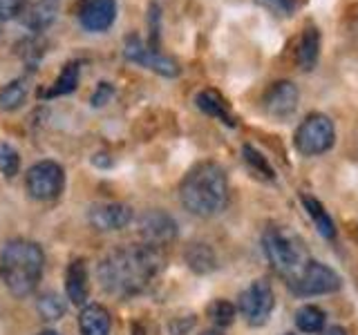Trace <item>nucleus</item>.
<instances>
[{"instance_id":"f257e3e1","label":"nucleus","mask_w":358,"mask_h":335,"mask_svg":"<svg viewBox=\"0 0 358 335\" xmlns=\"http://www.w3.org/2000/svg\"><path fill=\"white\" fill-rule=\"evenodd\" d=\"M164 268L159 248L148 244L123 246L112 251L99 264V282L106 293L115 297H134L148 288Z\"/></svg>"},{"instance_id":"f03ea898","label":"nucleus","mask_w":358,"mask_h":335,"mask_svg":"<svg viewBox=\"0 0 358 335\" xmlns=\"http://www.w3.org/2000/svg\"><path fill=\"white\" fill-rule=\"evenodd\" d=\"M179 201L195 217L220 215L229 204V177L224 168L215 161L193 165L179 186Z\"/></svg>"},{"instance_id":"7ed1b4c3","label":"nucleus","mask_w":358,"mask_h":335,"mask_svg":"<svg viewBox=\"0 0 358 335\" xmlns=\"http://www.w3.org/2000/svg\"><path fill=\"white\" fill-rule=\"evenodd\" d=\"M45 268V253L36 241L11 239L0 253V277L14 297H29L38 288Z\"/></svg>"},{"instance_id":"20e7f679","label":"nucleus","mask_w":358,"mask_h":335,"mask_svg":"<svg viewBox=\"0 0 358 335\" xmlns=\"http://www.w3.org/2000/svg\"><path fill=\"white\" fill-rule=\"evenodd\" d=\"M262 251L273 271L291 284L309 262L307 251L294 232L280 226H268L262 234Z\"/></svg>"},{"instance_id":"39448f33","label":"nucleus","mask_w":358,"mask_h":335,"mask_svg":"<svg viewBox=\"0 0 358 335\" xmlns=\"http://www.w3.org/2000/svg\"><path fill=\"white\" fill-rule=\"evenodd\" d=\"M334 141H336L334 121L327 114H322V112H311L294 134L296 150L305 156H320L324 152H329L334 148Z\"/></svg>"},{"instance_id":"423d86ee","label":"nucleus","mask_w":358,"mask_h":335,"mask_svg":"<svg viewBox=\"0 0 358 335\" xmlns=\"http://www.w3.org/2000/svg\"><path fill=\"white\" fill-rule=\"evenodd\" d=\"M273 306H275V295L266 279H255L251 286H246L242 290L238 299V308L249 327H264L268 318H271Z\"/></svg>"},{"instance_id":"0eeeda50","label":"nucleus","mask_w":358,"mask_h":335,"mask_svg":"<svg viewBox=\"0 0 358 335\" xmlns=\"http://www.w3.org/2000/svg\"><path fill=\"white\" fill-rule=\"evenodd\" d=\"M341 286H343L341 275L327 264H320L316 260H309L305 268L298 273V277L289 284V288L296 295H327L341 290Z\"/></svg>"},{"instance_id":"6e6552de","label":"nucleus","mask_w":358,"mask_h":335,"mask_svg":"<svg viewBox=\"0 0 358 335\" xmlns=\"http://www.w3.org/2000/svg\"><path fill=\"white\" fill-rule=\"evenodd\" d=\"M123 56H126V61L139 65V67H145V70H150L164 78H177L179 72H182L177 61H173L171 56L162 54L159 50L148 47L137 34H130L126 43H123Z\"/></svg>"},{"instance_id":"1a4fd4ad","label":"nucleus","mask_w":358,"mask_h":335,"mask_svg":"<svg viewBox=\"0 0 358 335\" xmlns=\"http://www.w3.org/2000/svg\"><path fill=\"white\" fill-rule=\"evenodd\" d=\"M65 172L56 161H38L29 168L25 177L27 195L36 201H52L61 195Z\"/></svg>"},{"instance_id":"9d476101","label":"nucleus","mask_w":358,"mask_h":335,"mask_svg":"<svg viewBox=\"0 0 358 335\" xmlns=\"http://www.w3.org/2000/svg\"><path fill=\"white\" fill-rule=\"evenodd\" d=\"M78 25L90 34H103L117 20V0H81L76 9Z\"/></svg>"},{"instance_id":"9b49d317","label":"nucleus","mask_w":358,"mask_h":335,"mask_svg":"<svg viewBox=\"0 0 358 335\" xmlns=\"http://www.w3.org/2000/svg\"><path fill=\"white\" fill-rule=\"evenodd\" d=\"M300 92L296 83L291 81H275L273 85H268V89L262 96V107L271 119L285 121L298 110Z\"/></svg>"},{"instance_id":"f8f14e48","label":"nucleus","mask_w":358,"mask_h":335,"mask_svg":"<svg viewBox=\"0 0 358 335\" xmlns=\"http://www.w3.org/2000/svg\"><path fill=\"white\" fill-rule=\"evenodd\" d=\"M139 232L145 239L148 246H155V248H162V246L171 244L177 237V223L175 219L164 210H150L145 212L139 221Z\"/></svg>"},{"instance_id":"ddd939ff","label":"nucleus","mask_w":358,"mask_h":335,"mask_svg":"<svg viewBox=\"0 0 358 335\" xmlns=\"http://www.w3.org/2000/svg\"><path fill=\"white\" fill-rule=\"evenodd\" d=\"M92 228L101 232H115L132 221V210L123 204H96L87 215Z\"/></svg>"},{"instance_id":"4468645a","label":"nucleus","mask_w":358,"mask_h":335,"mask_svg":"<svg viewBox=\"0 0 358 335\" xmlns=\"http://www.w3.org/2000/svg\"><path fill=\"white\" fill-rule=\"evenodd\" d=\"M87 266L83 260H72L65 271V293L67 299L76 306H85L90 295V282H87Z\"/></svg>"},{"instance_id":"2eb2a0df","label":"nucleus","mask_w":358,"mask_h":335,"mask_svg":"<svg viewBox=\"0 0 358 335\" xmlns=\"http://www.w3.org/2000/svg\"><path fill=\"white\" fill-rule=\"evenodd\" d=\"M320 59V31L318 27H305L300 34L298 47H296V65L302 72H311L318 65Z\"/></svg>"},{"instance_id":"dca6fc26","label":"nucleus","mask_w":358,"mask_h":335,"mask_svg":"<svg viewBox=\"0 0 358 335\" xmlns=\"http://www.w3.org/2000/svg\"><path fill=\"white\" fill-rule=\"evenodd\" d=\"M78 81H81V61H70L63 65L59 76L54 78V83L38 92L41 98H59V96H70L76 92Z\"/></svg>"},{"instance_id":"f3484780","label":"nucleus","mask_w":358,"mask_h":335,"mask_svg":"<svg viewBox=\"0 0 358 335\" xmlns=\"http://www.w3.org/2000/svg\"><path fill=\"white\" fill-rule=\"evenodd\" d=\"M110 313L101 304H85L78 313V331L81 335H110Z\"/></svg>"},{"instance_id":"a211bd4d","label":"nucleus","mask_w":358,"mask_h":335,"mask_svg":"<svg viewBox=\"0 0 358 335\" xmlns=\"http://www.w3.org/2000/svg\"><path fill=\"white\" fill-rule=\"evenodd\" d=\"M195 105L204 112V114L222 121L224 126L235 128V117L231 114L229 103L224 100V96L220 92H215V89H201V92L195 96Z\"/></svg>"},{"instance_id":"6ab92c4d","label":"nucleus","mask_w":358,"mask_h":335,"mask_svg":"<svg viewBox=\"0 0 358 335\" xmlns=\"http://www.w3.org/2000/svg\"><path fill=\"white\" fill-rule=\"evenodd\" d=\"M56 14H59V0H36L25 18V27H29L31 31H43L48 29Z\"/></svg>"},{"instance_id":"aec40b11","label":"nucleus","mask_w":358,"mask_h":335,"mask_svg":"<svg viewBox=\"0 0 358 335\" xmlns=\"http://www.w3.org/2000/svg\"><path fill=\"white\" fill-rule=\"evenodd\" d=\"M302 206H305V210L309 212V217L313 219V223H316L318 232L322 234L324 239H334L336 237V228H334V221L329 217V212L324 210V206L320 204V201L316 197L311 195H302L300 197Z\"/></svg>"},{"instance_id":"412c9836","label":"nucleus","mask_w":358,"mask_h":335,"mask_svg":"<svg viewBox=\"0 0 358 335\" xmlns=\"http://www.w3.org/2000/svg\"><path fill=\"white\" fill-rule=\"evenodd\" d=\"M186 264L190 271L204 275V273H210L217 268V257L208 244H193L186 251Z\"/></svg>"},{"instance_id":"4be33fe9","label":"nucleus","mask_w":358,"mask_h":335,"mask_svg":"<svg viewBox=\"0 0 358 335\" xmlns=\"http://www.w3.org/2000/svg\"><path fill=\"white\" fill-rule=\"evenodd\" d=\"M27 98V78H14L3 89H0V110L14 112Z\"/></svg>"},{"instance_id":"5701e85b","label":"nucleus","mask_w":358,"mask_h":335,"mask_svg":"<svg viewBox=\"0 0 358 335\" xmlns=\"http://www.w3.org/2000/svg\"><path fill=\"white\" fill-rule=\"evenodd\" d=\"M324 322H327L324 311L313 304H305L296 311V327L302 333H320L324 329Z\"/></svg>"},{"instance_id":"b1692460","label":"nucleus","mask_w":358,"mask_h":335,"mask_svg":"<svg viewBox=\"0 0 358 335\" xmlns=\"http://www.w3.org/2000/svg\"><path fill=\"white\" fill-rule=\"evenodd\" d=\"M242 156H244V161L249 163V168H251V170H253L257 177L266 179V181H273V179H275V172H273L271 163H268V161H266V156H264L262 152H257V150L253 148V145L246 143L244 148H242Z\"/></svg>"},{"instance_id":"393cba45","label":"nucleus","mask_w":358,"mask_h":335,"mask_svg":"<svg viewBox=\"0 0 358 335\" xmlns=\"http://www.w3.org/2000/svg\"><path fill=\"white\" fill-rule=\"evenodd\" d=\"M208 318L210 322L215 324L217 329H224V327H231L233 320H235V306L231 304V302L227 299H215V302H210L208 308Z\"/></svg>"},{"instance_id":"a878e982","label":"nucleus","mask_w":358,"mask_h":335,"mask_svg":"<svg viewBox=\"0 0 358 335\" xmlns=\"http://www.w3.org/2000/svg\"><path fill=\"white\" fill-rule=\"evenodd\" d=\"M36 306H38V313H41L43 320L56 322V320H61L63 313H65V299L61 295H56V293H45L38 299Z\"/></svg>"},{"instance_id":"bb28decb","label":"nucleus","mask_w":358,"mask_h":335,"mask_svg":"<svg viewBox=\"0 0 358 335\" xmlns=\"http://www.w3.org/2000/svg\"><path fill=\"white\" fill-rule=\"evenodd\" d=\"M20 168V154L14 145L9 143H0V172H3L7 179L16 177Z\"/></svg>"},{"instance_id":"cd10ccee","label":"nucleus","mask_w":358,"mask_h":335,"mask_svg":"<svg viewBox=\"0 0 358 335\" xmlns=\"http://www.w3.org/2000/svg\"><path fill=\"white\" fill-rule=\"evenodd\" d=\"M257 5H262L266 11H271L275 16L289 18L296 11V0H257Z\"/></svg>"},{"instance_id":"c85d7f7f","label":"nucleus","mask_w":358,"mask_h":335,"mask_svg":"<svg viewBox=\"0 0 358 335\" xmlns=\"http://www.w3.org/2000/svg\"><path fill=\"white\" fill-rule=\"evenodd\" d=\"M27 7V0H0V20H11L20 16Z\"/></svg>"},{"instance_id":"c756f323","label":"nucleus","mask_w":358,"mask_h":335,"mask_svg":"<svg viewBox=\"0 0 358 335\" xmlns=\"http://www.w3.org/2000/svg\"><path fill=\"white\" fill-rule=\"evenodd\" d=\"M112 96H115V87H112V83L103 81V83L96 85L92 96H90V103H92V107H103Z\"/></svg>"},{"instance_id":"7c9ffc66","label":"nucleus","mask_w":358,"mask_h":335,"mask_svg":"<svg viewBox=\"0 0 358 335\" xmlns=\"http://www.w3.org/2000/svg\"><path fill=\"white\" fill-rule=\"evenodd\" d=\"M322 335H347V333H345V329H341V327H329Z\"/></svg>"},{"instance_id":"2f4dec72","label":"nucleus","mask_w":358,"mask_h":335,"mask_svg":"<svg viewBox=\"0 0 358 335\" xmlns=\"http://www.w3.org/2000/svg\"><path fill=\"white\" fill-rule=\"evenodd\" d=\"M201 335H224L222 331H217V329H210V331H204Z\"/></svg>"},{"instance_id":"473e14b6","label":"nucleus","mask_w":358,"mask_h":335,"mask_svg":"<svg viewBox=\"0 0 358 335\" xmlns=\"http://www.w3.org/2000/svg\"><path fill=\"white\" fill-rule=\"evenodd\" d=\"M38 335H59V333H56V331H52V329H45V331H41Z\"/></svg>"},{"instance_id":"72a5a7b5","label":"nucleus","mask_w":358,"mask_h":335,"mask_svg":"<svg viewBox=\"0 0 358 335\" xmlns=\"http://www.w3.org/2000/svg\"><path fill=\"white\" fill-rule=\"evenodd\" d=\"M287 335H294V333H287Z\"/></svg>"}]
</instances>
